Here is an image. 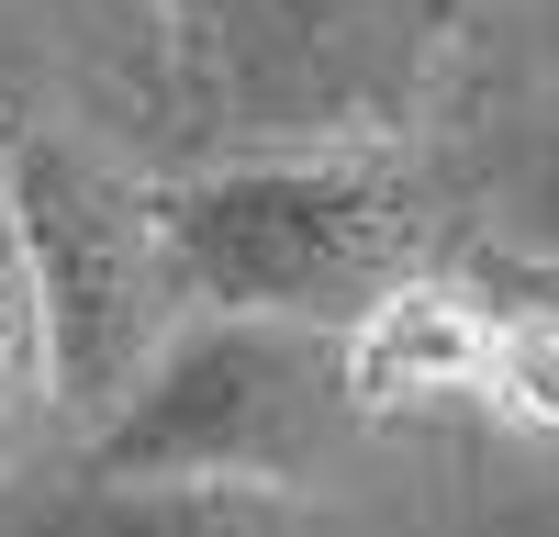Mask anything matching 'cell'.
<instances>
[{"label":"cell","mask_w":559,"mask_h":537,"mask_svg":"<svg viewBox=\"0 0 559 537\" xmlns=\"http://www.w3.org/2000/svg\"><path fill=\"white\" fill-rule=\"evenodd\" d=\"M191 313H258L302 336H358L392 291L459 258L437 191L392 146H269L157 191Z\"/></svg>","instance_id":"cell-1"},{"label":"cell","mask_w":559,"mask_h":537,"mask_svg":"<svg viewBox=\"0 0 559 537\" xmlns=\"http://www.w3.org/2000/svg\"><path fill=\"white\" fill-rule=\"evenodd\" d=\"M12 247L34 291L45 415L102 437L134 403V381L168 358V336L191 325L157 191L57 123H12Z\"/></svg>","instance_id":"cell-2"},{"label":"cell","mask_w":559,"mask_h":537,"mask_svg":"<svg viewBox=\"0 0 559 537\" xmlns=\"http://www.w3.org/2000/svg\"><path fill=\"white\" fill-rule=\"evenodd\" d=\"M358 426L347 336L191 313L134 403L90 437V481H224V492H302Z\"/></svg>","instance_id":"cell-3"},{"label":"cell","mask_w":559,"mask_h":537,"mask_svg":"<svg viewBox=\"0 0 559 537\" xmlns=\"http://www.w3.org/2000/svg\"><path fill=\"white\" fill-rule=\"evenodd\" d=\"M448 0H179L213 102L292 146H369L426 90Z\"/></svg>","instance_id":"cell-4"},{"label":"cell","mask_w":559,"mask_h":537,"mask_svg":"<svg viewBox=\"0 0 559 537\" xmlns=\"http://www.w3.org/2000/svg\"><path fill=\"white\" fill-rule=\"evenodd\" d=\"M481 336H492V291H481V268H471V258H448L437 281L392 291V302L347 336V392H358V426L471 415Z\"/></svg>","instance_id":"cell-5"},{"label":"cell","mask_w":559,"mask_h":537,"mask_svg":"<svg viewBox=\"0 0 559 537\" xmlns=\"http://www.w3.org/2000/svg\"><path fill=\"white\" fill-rule=\"evenodd\" d=\"M0 537H313L302 492H224V481H57L0 515Z\"/></svg>","instance_id":"cell-6"},{"label":"cell","mask_w":559,"mask_h":537,"mask_svg":"<svg viewBox=\"0 0 559 537\" xmlns=\"http://www.w3.org/2000/svg\"><path fill=\"white\" fill-rule=\"evenodd\" d=\"M471 268H481V247H471ZM481 291H492V336H481L471 415L503 426V437L559 448V302L548 291H515L503 268H481Z\"/></svg>","instance_id":"cell-7"},{"label":"cell","mask_w":559,"mask_h":537,"mask_svg":"<svg viewBox=\"0 0 559 537\" xmlns=\"http://www.w3.org/2000/svg\"><path fill=\"white\" fill-rule=\"evenodd\" d=\"M23 12L57 34L68 57H90L102 79H134V90H168L179 68H191L179 0H23Z\"/></svg>","instance_id":"cell-8"},{"label":"cell","mask_w":559,"mask_h":537,"mask_svg":"<svg viewBox=\"0 0 559 537\" xmlns=\"http://www.w3.org/2000/svg\"><path fill=\"white\" fill-rule=\"evenodd\" d=\"M34 426H45V358H34V291L12 247V123H0V470L23 460Z\"/></svg>","instance_id":"cell-9"},{"label":"cell","mask_w":559,"mask_h":537,"mask_svg":"<svg viewBox=\"0 0 559 537\" xmlns=\"http://www.w3.org/2000/svg\"><path fill=\"white\" fill-rule=\"evenodd\" d=\"M515 258H559V134H548V157L526 179V247Z\"/></svg>","instance_id":"cell-10"}]
</instances>
